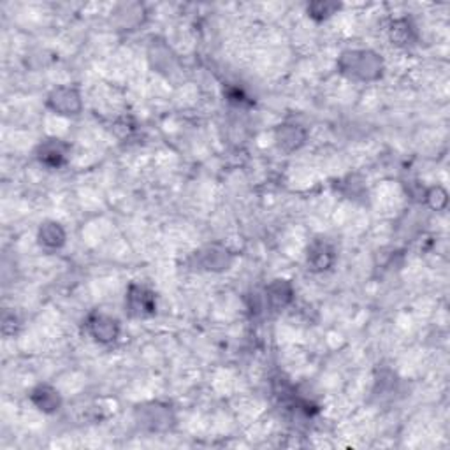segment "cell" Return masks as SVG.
<instances>
[{"instance_id":"1","label":"cell","mask_w":450,"mask_h":450,"mask_svg":"<svg viewBox=\"0 0 450 450\" xmlns=\"http://www.w3.org/2000/svg\"><path fill=\"white\" fill-rule=\"evenodd\" d=\"M341 63L343 71L350 72V76H359L362 79L375 78L378 71H382V60L369 51L346 53Z\"/></svg>"},{"instance_id":"2","label":"cell","mask_w":450,"mask_h":450,"mask_svg":"<svg viewBox=\"0 0 450 450\" xmlns=\"http://www.w3.org/2000/svg\"><path fill=\"white\" fill-rule=\"evenodd\" d=\"M129 312L134 316H146L155 312V298L143 287H132L129 292Z\"/></svg>"},{"instance_id":"3","label":"cell","mask_w":450,"mask_h":450,"mask_svg":"<svg viewBox=\"0 0 450 450\" xmlns=\"http://www.w3.org/2000/svg\"><path fill=\"white\" fill-rule=\"evenodd\" d=\"M49 104L53 106L55 111H60L62 115H74V113L79 109V97L74 90L60 88L51 93Z\"/></svg>"},{"instance_id":"4","label":"cell","mask_w":450,"mask_h":450,"mask_svg":"<svg viewBox=\"0 0 450 450\" xmlns=\"http://www.w3.org/2000/svg\"><path fill=\"white\" fill-rule=\"evenodd\" d=\"M65 156H67V145H63L60 139H49L41 146V152H39V160L49 168H58Z\"/></svg>"},{"instance_id":"5","label":"cell","mask_w":450,"mask_h":450,"mask_svg":"<svg viewBox=\"0 0 450 450\" xmlns=\"http://www.w3.org/2000/svg\"><path fill=\"white\" fill-rule=\"evenodd\" d=\"M90 331L99 341H113L118 336V322L109 316L99 315L90 320Z\"/></svg>"},{"instance_id":"6","label":"cell","mask_w":450,"mask_h":450,"mask_svg":"<svg viewBox=\"0 0 450 450\" xmlns=\"http://www.w3.org/2000/svg\"><path fill=\"white\" fill-rule=\"evenodd\" d=\"M39 239H41V245L56 248V246H60L63 243L65 234H63V231L60 229L58 223H46V225H42L41 227Z\"/></svg>"},{"instance_id":"7","label":"cell","mask_w":450,"mask_h":450,"mask_svg":"<svg viewBox=\"0 0 450 450\" xmlns=\"http://www.w3.org/2000/svg\"><path fill=\"white\" fill-rule=\"evenodd\" d=\"M34 403L39 406L41 410H46V412H51V410L58 408L60 399L56 396L55 391L48 387H39L38 391H34Z\"/></svg>"},{"instance_id":"8","label":"cell","mask_w":450,"mask_h":450,"mask_svg":"<svg viewBox=\"0 0 450 450\" xmlns=\"http://www.w3.org/2000/svg\"><path fill=\"white\" fill-rule=\"evenodd\" d=\"M336 9H338V6H335V4H328V2H326V4H322V2H316V4L310 6L308 13L312 16L320 15V18H328L329 15H332V13L336 11Z\"/></svg>"}]
</instances>
